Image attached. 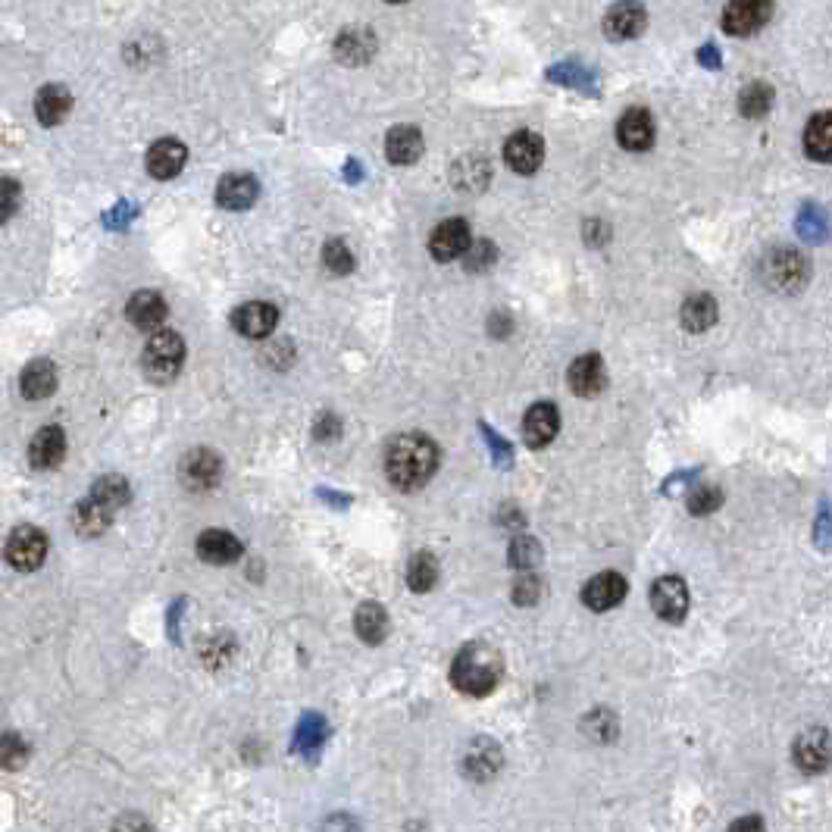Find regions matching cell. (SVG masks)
Wrapping results in <instances>:
<instances>
[{
  "mask_svg": "<svg viewBox=\"0 0 832 832\" xmlns=\"http://www.w3.org/2000/svg\"><path fill=\"white\" fill-rule=\"evenodd\" d=\"M435 470H438V448L429 435L407 432L388 445L385 473H388L391 485H398L401 492H416V488H423L435 476Z\"/></svg>",
  "mask_w": 832,
  "mask_h": 832,
  "instance_id": "6da1fadb",
  "label": "cell"
},
{
  "mask_svg": "<svg viewBox=\"0 0 832 832\" xmlns=\"http://www.w3.org/2000/svg\"><path fill=\"white\" fill-rule=\"evenodd\" d=\"M501 676H504L501 651L492 648V645H482V642L463 648L454 657V667H451L454 689L463 692V695H473V698L492 695L498 689Z\"/></svg>",
  "mask_w": 832,
  "mask_h": 832,
  "instance_id": "7a4b0ae2",
  "label": "cell"
},
{
  "mask_svg": "<svg viewBox=\"0 0 832 832\" xmlns=\"http://www.w3.org/2000/svg\"><path fill=\"white\" fill-rule=\"evenodd\" d=\"M144 376L157 385L173 382L182 370V360H185V341L179 332L173 329H160L148 338V345H144Z\"/></svg>",
  "mask_w": 832,
  "mask_h": 832,
  "instance_id": "3957f363",
  "label": "cell"
},
{
  "mask_svg": "<svg viewBox=\"0 0 832 832\" xmlns=\"http://www.w3.org/2000/svg\"><path fill=\"white\" fill-rule=\"evenodd\" d=\"M761 276L773 291H798L807 279H811V266L792 248H776L764 257Z\"/></svg>",
  "mask_w": 832,
  "mask_h": 832,
  "instance_id": "277c9868",
  "label": "cell"
},
{
  "mask_svg": "<svg viewBox=\"0 0 832 832\" xmlns=\"http://www.w3.org/2000/svg\"><path fill=\"white\" fill-rule=\"evenodd\" d=\"M47 557V535L38 526H16L7 542V560L13 570L32 573Z\"/></svg>",
  "mask_w": 832,
  "mask_h": 832,
  "instance_id": "5b68a950",
  "label": "cell"
},
{
  "mask_svg": "<svg viewBox=\"0 0 832 832\" xmlns=\"http://www.w3.org/2000/svg\"><path fill=\"white\" fill-rule=\"evenodd\" d=\"M651 607L660 620L667 623H682L689 614V589L679 576H660L651 585Z\"/></svg>",
  "mask_w": 832,
  "mask_h": 832,
  "instance_id": "8992f818",
  "label": "cell"
},
{
  "mask_svg": "<svg viewBox=\"0 0 832 832\" xmlns=\"http://www.w3.org/2000/svg\"><path fill=\"white\" fill-rule=\"evenodd\" d=\"M773 13V0H729L723 10V29L729 35H754Z\"/></svg>",
  "mask_w": 832,
  "mask_h": 832,
  "instance_id": "52a82bcc",
  "label": "cell"
},
{
  "mask_svg": "<svg viewBox=\"0 0 832 832\" xmlns=\"http://www.w3.org/2000/svg\"><path fill=\"white\" fill-rule=\"evenodd\" d=\"M792 757H795V764L798 770L804 773H823L832 761V736L826 729H807L798 736L795 748H792Z\"/></svg>",
  "mask_w": 832,
  "mask_h": 832,
  "instance_id": "ba28073f",
  "label": "cell"
},
{
  "mask_svg": "<svg viewBox=\"0 0 832 832\" xmlns=\"http://www.w3.org/2000/svg\"><path fill=\"white\" fill-rule=\"evenodd\" d=\"M504 160H507V166L513 169V173L532 176L545 160V144L535 132H517V135H510L507 144H504Z\"/></svg>",
  "mask_w": 832,
  "mask_h": 832,
  "instance_id": "9c48e42d",
  "label": "cell"
},
{
  "mask_svg": "<svg viewBox=\"0 0 832 832\" xmlns=\"http://www.w3.org/2000/svg\"><path fill=\"white\" fill-rule=\"evenodd\" d=\"M473 244L470 238V226L463 219H445L442 226H435L432 238H429V251L438 263H448L467 254V248Z\"/></svg>",
  "mask_w": 832,
  "mask_h": 832,
  "instance_id": "30bf717a",
  "label": "cell"
},
{
  "mask_svg": "<svg viewBox=\"0 0 832 832\" xmlns=\"http://www.w3.org/2000/svg\"><path fill=\"white\" fill-rule=\"evenodd\" d=\"M276 323H279V310L273 304H266V301H248V304L235 307V313H232V326L244 338L273 335Z\"/></svg>",
  "mask_w": 832,
  "mask_h": 832,
  "instance_id": "8fae6325",
  "label": "cell"
},
{
  "mask_svg": "<svg viewBox=\"0 0 832 832\" xmlns=\"http://www.w3.org/2000/svg\"><path fill=\"white\" fill-rule=\"evenodd\" d=\"M645 29V7L639 0H620L604 16V35L610 41H629Z\"/></svg>",
  "mask_w": 832,
  "mask_h": 832,
  "instance_id": "7c38bea8",
  "label": "cell"
},
{
  "mask_svg": "<svg viewBox=\"0 0 832 832\" xmlns=\"http://www.w3.org/2000/svg\"><path fill=\"white\" fill-rule=\"evenodd\" d=\"M219 473H223V460H219V454L210 448L188 451L179 467V476L188 488H210L219 482Z\"/></svg>",
  "mask_w": 832,
  "mask_h": 832,
  "instance_id": "4fadbf2b",
  "label": "cell"
},
{
  "mask_svg": "<svg viewBox=\"0 0 832 832\" xmlns=\"http://www.w3.org/2000/svg\"><path fill=\"white\" fill-rule=\"evenodd\" d=\"M617 141H620V148H626L632 154L648 151L651 144H654V119H651V113L642 110V107L626 110L623 119L617 122Z\"/></svg>",
  "mask_w": 832,
  "mask_h": 832,
  "instance_id": "5bb4252c",
  "label": "cell"
},
{
  "mask_svg": "<svg viewBox=\"0 0 832 832\" xmlns=\"http://www.w3.org/2000/svg\"><path fill=\"white\" fill-rule=\"evenodd\" d=\"M623 598H626V579L620 573H598L585 582V589H582L585 607L595 610V614H604V610L617 607Z\"/></svg>",
  "mask_w": 832,
  "mask_h": 832,
  "instance_id": "9a60e30c",
  "label": "cell"
},
{
  "mask_svg": "<svg viewBox=\"0 0 832 832\" xmlns=\"http://www.w3.org/2000/svg\"><path fill=\"white\" fill-rule=\"evenodd\" d=\"M557 429H560V416H557V407L548 401L532 404L523 416V435L529 448H548L554 442Z\"/></svg>",
  "mask_w": 832,
  "mask_h": 832,
  "instance_id": "2e32d148",
  "label": "cell"
},
{
  "mask_svg": "<svg viewBox=\"0 0 832 832\" xmlns=\"http://www.w3.org/2000/svg\"><path fill=\"white\" fill-rule=\"evenodd\" d=\"M241 542L226 532V529H207L198 535V557L204 560V564H213V567H226V564H235V560L241 557Z\"/></svg>",
  "mask_w": 832,
  "mask_h": 832,
  "instance_id": "e0dca14e",
  "label": "cell"
},
{
  "mask_svg": "<svg viewBox=\"0 0 832 832\" xmlns=\"http://www.w3.org/2000/svg\"><path fill=\"white\" fill-rule=\"evenodd\" d=\"M567 379H570V388L576 391L579 398H595V395H601L604 385H607V373H604L601 357H598V354H582V357H576L573 366H570V373H567Z\"/></svg>",
  "mask_w": 832,
  "mask_h": 832,
  "instance_id": "ac0fdd59",
  "label": "cell"
},
{
  "mask_svg": "<svg viewBox=\"0 0 832 832\" xmlns=\"http://www.w3.org/2000/svg\"><path fill=\"white\" fill-rule=\"evenodd\" d=\"M257 191H260V185H257L254 176L229 173L216 185V204L226 207V210H248L257 201Z\"/></svg>",
  "mask_w": 832,
  "mask_h": 832,
  "instance_id": "d6986e66",
  "label": "cell"
},
{
  "mask_svg": "<svg viewBox=\"0 0 832 832\" xmlns=\"http://www.w3.org/2000/svg\"><path fill=\"white\" fill-rule=\"evenodd\" d=\"M66 454V432L60 426H44L29 445V460L35 470H54Z\"/></svg>",
  "mask_w": 832,
  "mask_h": 832,
  "instance_id": "ffe728a7",
  "label": "cell"
},
{
  "mask_svg": "<svg viewBox=\"0 0 832 832\" xmlns=\"http://www.w3.org/2000/svg\"><path fill=\"white\" fill-rule=\"evenodd\" d=\"M185 160H188L185 144L176 141V138H163L148 151V173L154 179H173V176L182 173Z\"/></svg>",
  "mask_w": 832,
  "mask_h": 832,
  "instance_id": "44dd1931",
  "label": "cell"
},
{
  "mask_svg": "<svg viewBox=\"0 0 832 832\" xmlns=\"http://www.w3.org/2000/svg\"><path fill=\"white\" fill-rule=\"evenodd\" d=\"M126 316L135 329L154 332L166 320V301L157 295V291H138V295H132V301L126 304Z\"/></svg>",
  "mask_w": 832,
  "mask_h": 832,
  "instance_id": "7402d4cb",
  "label": "cell"
},
{
  "mask_svg": "<svg viewBox=\"0 0 832 832\" xmlns=\"http://www.w3.org/2000/svg\"><path fill=\"white\" fill-rule=\"evenodd\" d=\"M385 154L391 163H398V166H410L420 160L423 154V135L416 126H395L388 132L385 138Z\"/></svg>",
  "mask_w": 832,
  "mask_h": 832,
  "instance_id": "603a6c76",
  "label": "cell"
},
{
  "mask_svg": "<svg viewBox=\"0 0 832 832\" xmlns=\"http://www.w3.org/2000/svg\"><path fill=\"white\" fill-rule=\"evenodd\" d=\"M54 388H57V370L51 360H32L19 376V391H22V398H29V401H41L47 395H54Z\"/></svg>",
  "mask_w": 832,
  "mask_h": 832,
  "instance_id": "cb8c5ba5",
  "label": "cell"
},
{
  "mask_svg": "<svg viewBox=\"0 0 832 832\" xmlns=\"http://www.w3.org/2000/svg\"><path fill=\"white\" fill-rule=\"evenodd\" d=\"M804 154L817 163H832V110L817 113L804 129Z\"/></svg>",
  "mask_w": 832,
  "mask_h": 832,
  "instance_id": "d4e9b609",
  "label": "cell"
},
{
  "mask_svg": "<svg viewBox=\"0 0 832 832\" xmlns=\"http://www.w3.org/2000/svg\"><path fill=\"white\" fill-rule=\"evenodd\" d=\"M69 110H72V97L60 85H47L35 97V116L41 126H60V122L69 116Z\"/></svg>",
  "mask_w": 832,
  "mask_h": 832,
  "instance_id": "484cf974",
  "label": "cell"
},
{
  "mask_svg": "<svg viewBox=\"0 0 832 832\" xmlns=\"http://www.w3.org/2000/svg\"><path fill=\"white\" fill-rule=\"evenodd\" d=\"M354 629L366 645H379L385 635H388V614L382 604L366 601L357 607V617H354Z\"/></svg>",
  "mask_w": 832,
  "mask_h": 832,
  "instance_id": "4316f807",
  "label": "cell"
},
{
  "mask_svg": "<svg viewBox=\"0 0 832 832\" xmlns=\"http://www.w3.org/2000/svg\"><path fill=\"white\" fill-rule=\"evenodd\" d=\"M110 520H113V510L110 507H104L101 501H94L91 495L72 510V526L79 529V535H101L107 526H110Z\"/></svg>",
  "mask_w": 832,
  "mask_h": 832,
  "instance_id": "83f0119b",
  "label": "cell"
},
{
  "mask_svg": "<svg viewBox=\"0 0 832 832\" xmlns=\"http://www.w3.org/2000/svg\"><path fill=\"white\" fill-rule=\"evenodd\" d=\"M498 767H501V751L488 742V739H482V742H476L473 748H470V754H467V761H463V770H467V776L470 779H488V776H495L498 773Z\"/></svg>",
  "mask_w": 832,
  "mask_h": 832,
  "instance_id": "f1b7e54d",
  "label": "cell"
},
{
  "mask_svg": "<svg viewBox=\"0 0 832 832\" xmlns=\"http://www.w3.org/2000/svg\"><path fill=\"white\" fill-rule=\"evenodd\" d=\"M335 51H338V60H345V63H366L376 51V38L366 29H348L338 38Z\"/></svg>",
  "mask_w": 832,
  "mask_h": 832,
  "instance_id": "f546056e",
  "label": "cell"
},
{
  "mask_svg": "<svg viewBox=\"0 0 832 832\" xmlns=\"http://www.w3.org/2000/svg\"><path fill=\"white\" fill-rule=\"evenodd\" d=\"M717 323V301L711 295H695L682 304V326L689 332H704Z\"/></svg>",
  "mask_w": 832,
  "mask_h": 832,
  "instance_id": "4dcf8cb0",
  "label": "cell"
},
{
  "mask_svg": "<svg viewBox=\"0 0 832 832\" xmlns=\"http://www.w3.org/2000/svg\"><path fill=\"white\" fill-rule=\"evenodd\" d=\"M488 176H492V169H488L485 157H463L454 166V185L463 191H482L488 185Z\"/></svg>",
  "mask_w": 832,
  "mask_h": 832,
  "instance_id": "1f68e13d",
  "label": "cell"
},
{
  "mask_svg": "<svg viewBox=\"0 0 832 832\" xmlns=\"http://www.w3.org/2000/svg\"><path fill=\"white\" fill-rule=\"evenodd\" d=\"M438 582V560L429 551L413 554L410 567H407V585L413 592H429Z\"/></svg>",
  "mask_w": 832,
  "mask_h": 832,
  "instance_id": "d6a6232c",
  "label": "cell"
},
{
  "mask_svg": "<svg viewBox=\"0 0 832 832\" xmlns=\"http://www.w3.org/2000/svg\"><path fill=\"white\" fill-rule=\"evenodd\" d=\"M91 498L116 513L122 504H129V482L122 476H101L91 485Z\"/></svg>",
  "mask_w": 832,
  "mask_h": 832,
  "instance_id": "836d02e7",
  "label": "cell"
},
{
  "mask_svg": "<svg viewBox=\"0 0 832 832\" xmlns=\"http://www.w3.org/2000/svg\"><path fill=\"white\" fill-rule=\"evenodd\" d=\"M770 104H773V91H770V85H764V82H751V85L742 91V97H739V110H742V116H748V119H761V116L770 110Z\"/></svg>",
  "mask_w": 832,
  "mask_h": 832,
  "instance_id": "e575fe53",
  "label": "cell"
},
{
  "mask_svg": "<svg viewBox=\"0 0 832 832\" xmlns=\"http://www.w3.org/2000/svg\"><path fill=\"white\" fill-rule=\"evenodd\" d=\"M26 761H29V745L22 742V736H16V732H4V736H0V767L22 770Z\"/></svg>",
  "mask_w": 832,
  "mask_h": 832,
  "instance_id": "d590c367",
  "label": "cell"
},
{
  "mask_svg": "<svg viewBox=\"0 0 832 832\" xmlns=\"http://www.w3.org/2000/svg\"><path fill=\"white\" fill-rule=\"evenodd\" d=\"M323 263L332 269L335 276H345V273H351L354 269V254H351V248L345 241H329L326 248H323Z\"/></svg>",
  "mask_w": 832,
  "mask_h": 832,
  "instance_id": "8d00e7d4",
  "label": "cell"
},
{
  "mask_svg": "<svg viewBox=\"0 0 832 832\" xmlns=\"http://www.w3.org/2000/svg\"><path fill=\"white\" fill-rule=\"evenodd\" d=\"M538 557H542V548H538L535 538L529 535H517L510 545V564L513 567H535Z\"/></svg>",
  "mask_w": 832,
  "mask_h": 832,
  "instance_id": "74e56055",
  "label": "cell"
},
{
  "mask_svg": "<svg viewBox=\"0 0 832 832\" xmlns=\"http://www.w3.org/2000/svg\"><path fill=\"white\" fill-rule=\"evenodd\" d=\"M720 504H723V492H720L717 485H701V488H695L692 498H689V510L698 513V517H704V513H714Z\"/></svg>",
  "mask_w": 832,
  "mask_h": 832,
  "instance_id": "f35d334b",
  "label": "cell"
},
{
  "mask_svg": "<svg viewBox=\"0 0 832 832\" xmlns=\"http://www.w3.org/2000/svg\"><path fill=\"white\" fill-rule=\"evenodd\" d=\"M19 198H22L19 182H16V179H7V176H0V223H7V219L16 213Z\"/></svg>",
  "mask_w": 832,
  "mask_h": 832,
  "instance_id": "ab89813d",
  "label": "cell"
},
{
  "mask_svg": "<svg viewBox=\"0 0 832 832\" xmlns=\"http://www.w3.org/2000/svg\"><path fill=\"white\" fill-rule=\"evenodd\" d=\"M582 726H585V732H592V739H598V742H610L614 739V732H617V723L607 711H595Z\"/></svg>",
  "mask_w": 832,
  "mask_h": 832,
  "instance_id": "60d3db41",
  "label": "cell"
},
{
  "mask_svg": "<svg viewBox=\"0 0 832 832\" xmlns=\"http://www.w3.org/2000/svg\"><path fill=\"white\" fill-rule=\"evenodd\" d=\"M467 269H485V266H492V260H495V244L492 241H479V244H470L467 248Z\"/></svg>",
  "mask_w": 832,
  "mask_h": 832,
  "instance_id": "b9f144b4",
  "label": "cell"
},
{
  "mask_svg": "<svg viewBox=\"0 0 832 832\" xmlns=\"http://www.w3.org/2000/svg\"><path fill=\"white\" fill-rule=\"evenodd\" d=\"M538 592H542V589H538V579L526 576V579H520L517 585H513V601H517V604H532V601H538Z\"/></svg>",
  "mask_w": 832,
  "mask_h": 832,
  "instance_id": "7bdbcfd3",
  "label": "cell"
},
{
  "mask_svg": "<svg viewBox=\"0 0 832 832\" xmlns=\"http://www.w3.org/2000/svg\"><path fill=\"white\" fill-rule=\"evenodd\" d=\"M714 51H717V47H704V51H701V63L704 66H720V57Z\"/></svg>",
  "mask_w": 832,
  "mask_h": 832,
  "instance_id": "ee69618b",
  "label": "cell"
},
{
  "mask_svg": "<svg viewBox=\"0 0 832 832\" xmlns=\"http://www.w3.org/2000/svg\"><path fill=\"white\" fill-rule=\"evenodd\" d=\"M764 823L761 820H739V823H732V829H761Z\"/></svg>",
  "mask_w": 832,
  "mask_h": 832,
  "instance_id": "f6af8a7d",
  "label": "cell"
},
{
  "mask_svg": "<svg viewBox=\"0 0 832 832\" xmlns=\"http://www.w3.org/2000/svg\"><path fill=\"white\" fill-rule=\"evenodd\" d=\"M388 4H407V0H388Z\"/></svg>",
  "mask_w": 832,
  "mask_h": 832,
  "instance_id": "bcb514c9",
  "label": "cell"
}]
</instances>
